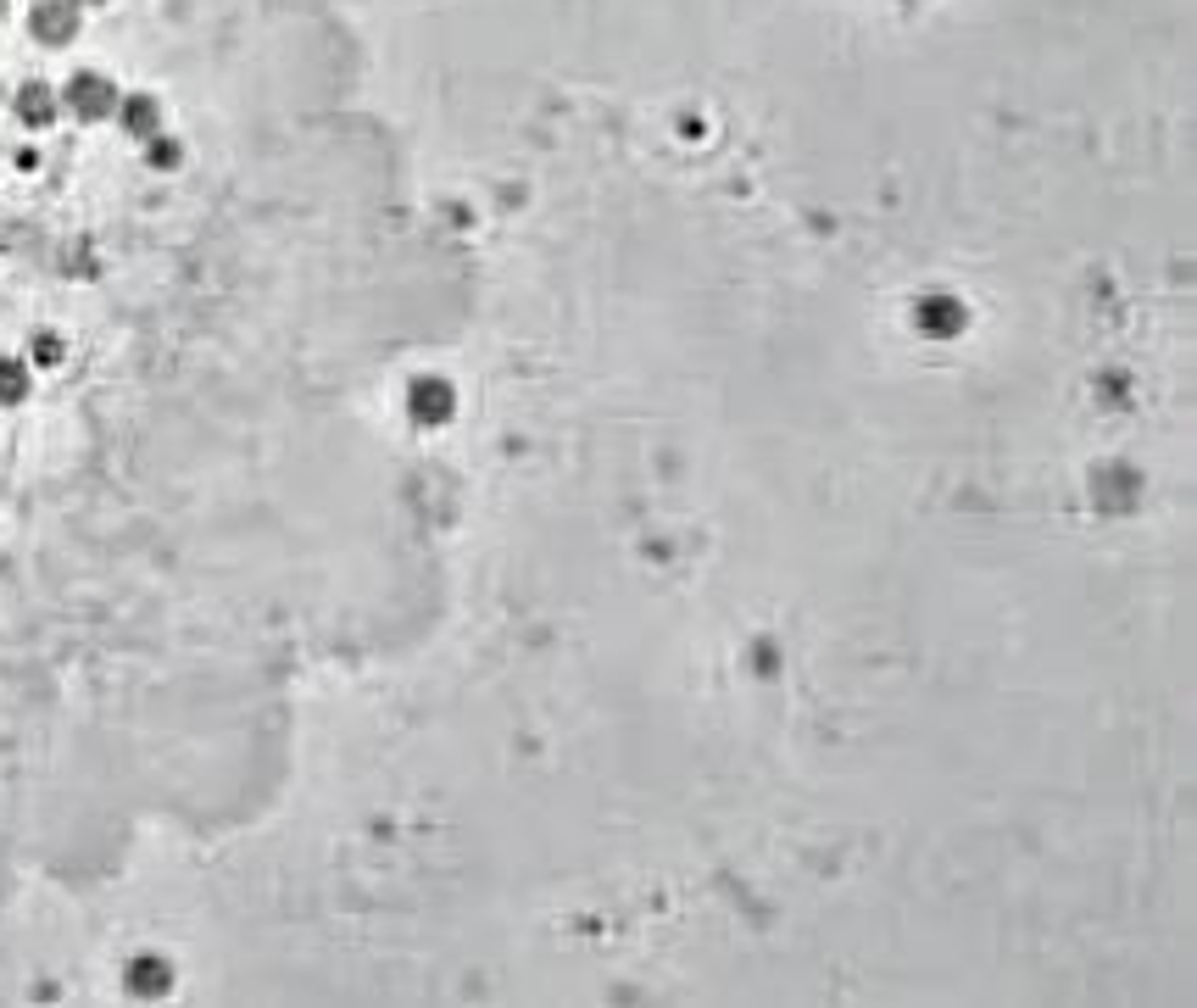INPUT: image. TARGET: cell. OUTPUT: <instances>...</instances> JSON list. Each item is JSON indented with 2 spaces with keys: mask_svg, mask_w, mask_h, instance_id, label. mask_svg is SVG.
I'll use <instances>...</instances> for the list:
<instances>
[{
  "mask_svg": "<svg viewBox=\"0 0 1197 1008\" xmlns=\"http://www.w3.org/2000/svg\"><path fill=\"white\" fill-rule=\"evenodd\" d=\"M29 23H34V34H40L45 45H62V40H73V29H78V12H73V0H40Z\"/></svg>",
  "mask_w": 1197,
  "mask_h": 1008,
  "instance_id": "6da1fadb",
  "label": "cell"
},
{
  "mask_svg": "<svg viewBox=\"0 0 1197 1008\" xmlns=\"http://www.w3.org/2000/svg\"><path fill=\"white\" fill-rule=\"evenodd\" d=\"M68 100H73V112H78V117H106L117 106V89L106 84V78H95V72H84V78H73Z\"/></svg>",
  "mask_w": 1197,
  "mask_h": 1008,
  "instance_id": "7a4b0ae2",
  "label": "cell"
},
{
  "mask_svg": "<svg viewBox=\"0 0 1197 1008\" xmlns=\"http://www.w3.org/2000/svg\"><path fill=\"white\" fill-rule=\"evenodd\" d=\"M412 418H418V424H446L451 418V384H440V379L412 384Z\"/></svg>",
  "mask_w": 1197,
  "mask_h": 1008,
  "instance_id": "3957f363",
  "label": "cell"
},
{
  "mask_svg": "<svg viewBox=\"0 0 1197 1008\" xmlns=\"http://www.w3.org/2000/svg\"><path fill=\"white\" fill-rule=\"evenodd\" d=\"M919 329H930V335H958L964 329V307L947 296H930L925 307H919Z\"/></svg>",
  "mask_w": 1197,
  "mask_h": 1008,
  "instance_id": "277c9868",
  "label": "cell"
},
{
  "mask_svg": "<svg viewBox=\"0 0 1197 1008\" xmlns=\"http://www.w3.org/2000/svg\"><path fill=\"white\" fill-rule=\"evenodd\" d=\"M168 964L162 958H140V964H128V992H140V997H156V992H168Z\"/></svg>",
  "mask_w": 1197,
  "mask_h": 1008,
  "instance_id": "5b68a950",
  "label": "cell"
},
{
  "mask_svg": "<svg viewBox=\"0 0 1197 1008\" xmlns=\"http://www.w3.org/2000/svg\"><path fill=\"white\" fill-rule=\"evenodd\" d=\"M17 112L29 117V123H51V112H57V100H51V89H45V84H29L23 95H17Z\"/></svg>",
  "mask_w": 1197,
  "mask_h": 1008,
  "instance_id": "8992f818",
  "label": "cell"
},
{
  "mask_svg": "<svg viewBox=\"0 0 1197 1008\" xmlns=\"http://www.w3.org/2000/svg\"><path fill=\"white\" fill-rule=\"evenodd\" d=\"M29 396V368L23 362H0V401H23Z\"/></svg>",
  "mask_w": 1197,
  "mask_h": 1008,
  "instance_id": "52a82bcc",
  "label": "cell"
},
{
  "mask_svg": "<svg viewBox=\"0 0 1197 1008\" xmlns=\"http://www.w3.org/2000/svg\"><path fill=\"white\" fill-rule=\"evenodd\" d=\"M128 128H134V134H151V128H156V106H151V100H128Z\"/></svg>",
  "mask_w": 1197,
  "mask_h": 1008,
  "instance_id": "ba28073f",
  "label": "cell"
},
{
  "mask_svg": "<svg viewBox=\"0 0 1197 1008\" xmlns=\"http://www.w3.org/2000/svg\"><path fill=\"white\" fill-rule=\"evenodd\" d=\"M34 352H40V362H62V341H51V335H45V341L34 346Z\"/></svg>",
  "mask_w": 1197,
  "mask_h": 1008,
  "instance_id": "9c48e42d",
  "label": "cell"
},
{
  "mask_svg": "<svg viewBox=\"0 0 1197 1008\" xmlns=\"http://www.w3.org/2000/svg\"><path fill=\"white\" fill-rule=\"evenodd\" d=\"M0 12H6V0H0Z\"/></svg>",
  "mask_w": 1197,
  "mask_h": 1008,
  "instance_id": "30bf717a",
  "label": "cell"
}]
</instances>
